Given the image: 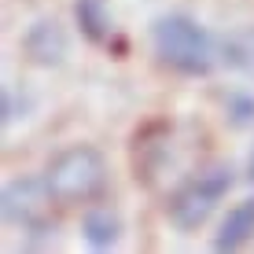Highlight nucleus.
<instances>
[{
	"label": "nucleus",
	"instance_id": "423d86ee",
	"mask_svg": "<svg viewBox=\"0 0 254 254\" xmlns=\"http://www.w3.org/2000/svg\"><path fill=\"white\" fill-rule=\"evenodd\" d=\"M254 236V199H243L229 210V217L221 221V232L214 240V251H240Z\"/></svg>",
	"mask_w": 254,
	"mask_h": 254
},
{
	"label": "nucleus",
	"instance_id": "9b49d317",
	"mask_svg": "<svg viewBox=\"0 0 254 254\" xmlns=\"http://www.w3.org/2000/svg\"><path fill=\"white\" fill-rule=\"evenodd\" d=\"M229 115H232V122L236 126H247V122L254 118V100L251 96H229Z\"/></svg>",
	"mask_w": 254,
	"mask_h": 254
},
{
	"label": "nucleus",
	"instance_id": "39448f33",
	"mask_svg": "<svg viewBox=\"0 0 254 254\" xmlns=\"http://www.w3.org/2000/svg\"><path fill=\"white\" fill-rule=\"evenodd\" d=\"M22 52L37 66H59L70 52V37L56 19H37L22 33Z\"/></svg>",
	"mask_w": 254,
	"mask_h": 254
},
{
	"label": "nucleus",
	"instance_id": "0eeeda50",
	"mask_svg": "<svg viewBox=\"0 0 254 254\" xmlns=\"http://www.w3.org/2000/svg\"><path fill=\"white\" fill-rule=\"evenodd\" d=\"M81 232H85V240H89V247L92 251H107L111 243L118 240V232H122V221H118V214H111V210H89L85 214V221H81Z\"/></svg>",
	"mask_w": 254,
	"mask_h": 254
},
{
	"label": "nucleus",
	"instance_id": "f8f14e48",
	"mask_svg": "<svg viewBox=\"0 0 254 254\" xmlns=\"http://www.w3.org/2000/svg\"><path fill=\"white\" fill-rule=\"evenodd\" d=\"M247 177L254 181V155H251V166H247Z\"/></svg>",
	"mask_w": 254,
	"mask_h": 254
},
{
	"label": "nucleus",
	"instance_id": "20e7f679",
	"mask_svg": "<svg viewBox=\"0 0 254 254\" xmlns=\"http://www.w3.org/2000/svg\"><path fill=\"white\" fill-rule=\"evenodd\" d=\"M52 191L45 177H22L11 181L4 188V199H0V210H4L7 225H19L30 236H52L56 225H52Z\"/></svg>",
	"mask_w": 254,
	"mask_h": 254
},
{
	"label": "nucleus",
	"instance_id": "7ed1b4c3",
	"mask_svg": "<svg viewBox=\"0 0 254 254\" xmlns=\"http://www.w3.org/2000/svg\"><path fill=\"white\" fill-rule=\"evenodd\" d=\"M229 188H232V170H225V166L206 170V173H199V177H188L185 185L170 195V203H166L170 225L177 232H195L199 225L214 214V206L229 195Z\"/></svg>",
	"mask_w": 254,
	"mask_h": 254
},
{
	"label": "nucleus",
	"instance_id": "f03ea898",
	"mask_svg": "<svg viewBox=\"0 0 254 254\" xmlns=\"http://www.w3.org/2000/svg\"><path fill=\"white\" fill-rule=\"evenodd\" d=\"M151 37H155L159 59L170 70H177V74L199 77V74H210V70H214V59H217L214 37H210L195 19H188V15H162V19L155 22Z\"/></svg>",
	"mask_w": 254,
	"mask_h": 254
},
{
	"label": "nucleus",
	"instance_id": "9d476101",
	"mask_svg": "<svg viewBox=\"0 0 254 254\" xmlns=\"http://www.w3.org/2000/svg\"><path fill=\"white\" fill-rule=\"evenodd\" d=\"M26 111H30V96L19 92L15 85H7V89H4V126L26 118Z\"/></svg>",
	"mask_w": 254,
	"mask_h": 254
},
{
	"label": "nucleus",
	"instance_id": "f257e3e1",
	"mask_svg": "<svg viewBox=\"0 0 254 254\" xmlns=\"http://www.w3.org/2000/svg\"><path fill=\"white\" fill-rule=\"evenodd\" d=\"M48 191L59 206H77V203H92L103 188H107V162L103 155L89 144H74L63 147L45 170Z\"/></svg>",
	"mask_w": 254,
	"mask_h": 254
},
{
	"label": "nucleus",
	"instance_id": "6e6552de",
	"mask_svg": "<svg viewBox=\"0 0 254 254\" xmlns=\"http://www.w3.org/2000/svg\"><path fill=\"white\" fill-rule=\"evenodd\" d=\"M74 19H77L81 33L92 41V45L107 41L111 19H107V4H103V0H77V4H74Z\"/></svg>",
	"mask_w": 254,
	"mask_h": 254
},
{
	"label": "nucleus",
	"instance_id": "1a4fd4ad",
	"mask_svg": "<svg viewBox=\"0 0 254 254\" xmlns=\"http://www.w3.org/2000/svg\"><path fill=\"white\" fill-rule=\"evenodd\" d=\"M221 56H225L229 66L243 70V74H254V26L232 30L229 37L221 41Z\"/></svg>",
	"mask_w": 254,
	"mask_h": 254
}]
</instances>
